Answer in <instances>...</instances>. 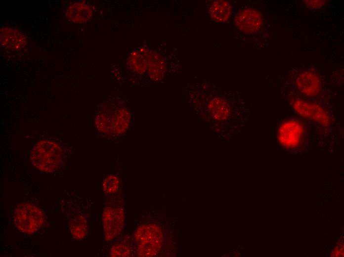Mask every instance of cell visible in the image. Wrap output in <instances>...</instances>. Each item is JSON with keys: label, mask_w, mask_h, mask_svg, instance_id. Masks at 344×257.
Masks as SVG:
<instances>
[{"label": "cell", "mask_w": 344, "mask_h": 257, "mask_svg": "<svg viewBox=\"0 0 344 257\" xmlns=\"http://www.w3.org/2000/svg\"><path fill=\"white\" fill-rule=\"evenodd\" d=\"M63 151L56 143L49 140L40 141L31 151V160L33 165L42 171L50 172L61 165Z\"/></svg>", "instance_id": "2"}, {"label": "cell", "mask_w": 344, "mask_h": 257, "mask_svg": "<svg viewBox=\"0 0 344 257\" xmlns=\"http://www.w3.org/2000/svg\"><path fill=\"white\" fill-rule=\"evenodd\" d=\"M304 131V126L301 122L295 119H289L279 126L277 139L283 147L295 148L301 144Z\"/></svg>", "instance_id": "6"}, {"label": "cell", "mask_w": 344, "mask_h": 257, "mask_svg": "<svg viewBox=\"0 0 344 257\" xmlns=\"http://www.w3.org/2000/svg\"><path fill=\"white\" fill-rule=\"evenodd\" d=\"M125 222L124 211L122 208L106 207L102 214V223L107 241L117 237L122 231Z\"/></svg>", "instance_id": "7"}, {"label": "cell", "mask_w": 344, "mask_h": 257, "mask_svg": "<svg viewBox=\"0 0 344 257\" xmlns=\"http://www.w3.org/2000/svg\"><path fill=\"white\" fill-rule=\"evenodd\" d=\"M43 214L37 207L23 203L17 206L14 214V220L17 228L27 234L38 230L43 222Z\"/></svg>", "instance_id": "4"}, {"label": "cell", "mask_w": 344, "mask_h": 257, "mask_svg": "<svg viewBox=\"0 0 344 257\" xmlns=\"http://www.w3.org/2000/svg\"><path fill=\"white\" fill-rule=\"evenodd\" d=\"M326 1L324 0H305L303 1V2L309 8L317 9L323 6Z\"/></svg>", "instance_id": "20"}, {"label": "cell", "mask_w": 344, "mask_h": 257, "mask_svg": "<svg viewBox=\"0 0 344 257\" xmlns=\"http://www.w3.org/2000/svg\"><path fill=\"white\" fill-rule=\"evenodd\" d=\"M137 253L139 257H150L157 255L163 242V233L155 225H142L134 233Z\"/></svg>", "instance_id": "3"}, {"label": "cell", "mask_w": 344, "mask_h": 257, "mask_svg": "<svg viewBox=\"0 0 344 257\" xmlns=\"http://www.w3.org/2000/svg\"><path fill=\"white\" fill-rule=\"evenodd\" d=\"M71 234L76 240H82L86 237L87 233V223L86 219L82 216L73 218L70 222Z\"/></svg>", "instance_id": "14"}, {"label": "cell", "mask_w": 344, "mask_h": 257, "mask_svg": "<svg viewBox=\"0 0 344 257\" xmlns=\"http://www.w3.org/2000/svg\"><path fill=\"white\" fill-rule=\"evenodd\" d=\"M206 107L199 112L204 124L218 136H226L232 116L231 105L222 96H209Z\"/></svg>", "instance_id": "1"}, {"label": "cell", "mask_w": 344, "mask_h": 257, "mask_svg": "<svg viewBox=\"0 0 344 257\" xmlns=\"http://www.w3.org/2000/svg\"><path fill=\"white\" fill-rule=\"evenodd\" d=\"M95 123L98 129L104 132H109L113 128V119L106 115L101 114L97 116Z\"/></svg>", "instance_id": "18"}, {"label": "cell", "mask_w": 344, "mask_h": 257, "mask_svg": "<svg viewBox=\"0 0 344 257\" xmlns=\"http://www.w3.org/2000/svg\"><path fill=\"white\" fill-rule=\"evenodd\" d=\"M295 111L300 116L327 127L330 124V118L326 111L318 104L301 98L295 99L292 102Z\"/></svg>", "instance_id": "5"}, {"label": "cell", "mask_w": 344, "mask_h": 257, "mask_svg": "<svg viewBox=\"0 0 344 257\" xmlns=\"http://www.w3.org/2000/svg\"><path fill=\"white\" fill-rule=\"evenodd\" d=\"M129 65L134 70L139 73H142L146 70L145 60L143 53L141 52L133 53L129 58Z\"/></svg>", "instance_id": "16"}, {"label": "cell", "mask_w": 344, "mask_h": 257, "mask_svg": "<svg viewBox=\"0 0 344 257\" xmlns=\"http://www.w3.org/2000/svg\"><path fill=\"white\" fill-rule=\"evenodd\" d=\"M237 28L246 33H254L261 27L262 20L260 13L252 8H246L240 10L234 18Z\"/></svg>", "instance_id": "8"}, {"label": "cell", "mask_w": 344, "mask_h": 257, "mask_svg": "<svg viewBox=\"0 0 344 257\" xmlns=\"http://www.w3.org/2000/svg\"><path fill=\"white\" fill-rule=\"evenodd\" d=\"M143 53L145 60L146 69L148 70L151 77L156 79L161 77L164 70L161 58L149 50Z\"/></svg>", "instance_id": "13"}, {"label": "cell", "mask_w": 344, "mask_h": 257, "mask_svg": "<svg viewBox=\"0 0 344 257\" xmlns=\"http://www.w3.org/2000/svg\"><path fill=\"white\" fill-rule=\"evenodd\" d=\"M129 115L125 109H121L116 113L113 119V128L117 133L123 132L127 128L129 120Z\"/></svg>", "instance_id": "15"}, {"label": "cell", "mask_w": 344, "mask_h": 257, "mask_svg": "<svg viewBox=\"0 0 344 257\" xmlns=\"http://www.w3.org/2000/svg\"><path fill=\"white\" fill-rule=\"evenodd\" d=\"M296 84L299 91L308 97H315L321 90L320 79L312 71H307L301 73L297 78Z\"/></svg>", "instance_id": "9"}, {"label": "cell", "mask_w": 344, "mask_h": 257, "mask_svg": "<svg viewBox=\"0 0 344 257\" xmlns=\"http://www.w3.org/2000/svg\"><path fill=\"white\" fill-rule=\"evenodd\" d=\"M119 187V180L116 176L113 174L107 176L102 184L103 191L108 194L116 193L118 190Z\"/></svg>", "instance_id": "17"}, {"label": "cell", "mask_w": 344, "mask_h": 257, "mask_svg": "<svg viewBox=\"0 0 344 257\" xmlns=\"http://www.w3.org/2000/svg\"><path fill=\"white\" fill-rule=\"evenodd\" d=\"M0 41L1 45L12 50L21 49L27 44L25 36L17 29L9 27L0 29Z\"/></svg>", "instance_id": "10"}, {"label": "cell", "mask_w": 344, "mask_h": 257, "mask_svg": "<svg viewBox=\"0 0 344 257\" xmlns=\"http://www.w3.org/2000/svg\"><path fill=\"white\" fill-rule=\"evenodd\" d=\"M91 8L84 3L78 2L71 5L67 10V18L73 23H82L91 17Z\"/></svg>", "instance_id": "11"}, {"label": "cell", "mask_w": 344, "mask_h": 257, "mask_svg": "<svg viewBox=\"0 0 344 257\" xmlns=\"http://www.w3.org/2000/svg\"><path fill=\"white\" fill-rule=\"evenodd\" d=\"M232 9V5L228 1L215 0L211 5L209 13L215 21L225 22L229 19Z\"/></svg>", "instance_id": "12"}, {"label": "cell", "mask_w": 344, "mask_h": 257, "mask_svg": "<svg viewBox=\"0 0 344 257\" xmlns=\"http://www.w3.org/2000/svg\"><path fill=\"white\" fill-rule=\"evenodd\" d=\"M110 255L111 257H129L130 255V251L126 245L122 244H118L112 247Z\"/></svg>", "instance_id": "19"}]
</instances>
